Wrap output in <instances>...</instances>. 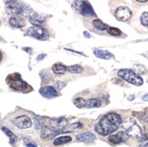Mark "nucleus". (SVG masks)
I'll use <instances>...</instances> for the list:
<instances>
[{
  "label": "nucleus",
  "instance_id": "nucleus-16",
  "mask_svg": "<svg viewBox=\"0 0 148 147\" xmlns=\"http://www.w3.org/2000/svg\"><path fill=\"white\" fill-rule=\"evenodd\" d=\"M76 139L78 140L79 142H84V143H91L92 141L95 139V136L93 135L92 133H89V132H86V133H80V135H77Z\"/></svg>",
  "mask_w": 148,
  "mask_h": 147
},
{
  "label": "nucleus",
  "instance_id": "nucleus-13",
  "mask_svg": "<svg viewBox=\"0 0 148 147\" xmlns=\"http://www.w3.org/2000/svg\"><path fill=\"white\" fill-rule=\"evenodd\" d=\"M39 93L44 97L48 98V99L57 96V92L53 86H44L39 90Z\"/></svg>",
  "mask_w": 148,
  "mask_h": 147
},
{
  "label": "nucleus",
  "instance_id": "nucleus-23",
  "mask_svg": "<svg viewBox=\"0 0 148 147\" xmlns=\"http://www.w3.org/2000/svg\"><path fill=\"white\" fill-rule=\"evenodd\" d=\"M67 71L72 74H81L84 71V68L78 65H74L67 67Z\"/></svg>",
  "mask_w": 148,
  "mask_h": 147
},
{
  "label": "nucleus",
  "instance_id": "nucleus-12",
  "mask_svg": "<svg viewBox=\"0 0 148 147\" xmlns=\"http://www.w3.org/2000/svg\"><path fill=\"white\" fill-rule=\"evenodd\" d=\"M9 25L15 28H22L25 25V19L21 16H13L9 19Z\"/></svg>",
  "mask_w": 148,
  "mask_h": 147
},
{
  "label": "nucleus",
  "instance_id": "nucleus-37",
  "mask_svg": "<svg viewBox=\"0 0 148 147\" xmlns=\"http://www.w3.org/2000/svg\"><path fill=\"white\" fill-rule=\"evenodd\" d=\"M1 60H2V53L0 52V61H1Z\"/></svg>",
  "mask_w": 148,
  "mask_h": 147
},
{
  "label": "nucleus",
  "instance_id": "nucleus-11",
  "mask_svg": "<svg viewBox=\"0 0 148 147\" xmlns=\"http://www.w3.org/2000/svg\"><path fill=\"white\" fill-rule=\"evenodd\" d=\"M128 138H129V135H128L127 133H125V131H120L116 133H114V135H111L108 136L109 142H111L112 144H114L126 142Z\"/></svg>",
  "mask_w": 148,
  "mask_h": 147
},
{
  "label": "nucleus",
  "instance_id": "nucleus-36",
  "mask_svg": "<svg viewBox=\"0 0 148 147\" xmlns=\"http://www.w3.org/2000/svg\"><path fill=\"white\" fill-rule=\"evenodd\" d=\"M138 3H145V2H147L146 1V0H143V1H142V0H139V1H137Z\"/></svg>",
  "mask_w": 148,
  "mask_h": 147
},
{
  "label": "nucleus",
  "instance_id": "nucleus-35",
  "mask_svg": "<svg viewBox=\"0 0 148 147\" xmlns=\"http://www.w3.org/2000/svg\"><path fill=\"white\" fill-rule=\"evenodd\" d=\"M143 100L144 101H148V94H145V95H144V96H143Z\"/></svg>",
  "mask_w": 148,
  "mask_h": 147
},
{
  "label": "nucleus",
  "instance_id": "nucleus-14",
  "mask_svg": "<svg viewBox=\"0 0 148 147\" xmlns=\"http://www.w3.org/2000/svg\"><path fill=\"white\" fill-rule=\"evenodd\" d=\"M29 21L32 25H35V27H42V25L46 23L47 19L44 16L37 14V13H34V14L30 16Z\"/></svg>",
  "mask_w": 148,
  "mask_h": 147
},
{
  "label": "nucleus",
  "instance_id": "nucleus-8",
  "mask_svg": "<svg viewBox=\"0 0 148 147\" xmlns=\"http://www.w3.org/2000/svg\"><path fill=\"white\" fill-rule=\"evenodd\" d=\"M114 16L118 21L125 22V21L129 20L131 18L132 11L130 8H128L127 6H119V8L115 10Z\"/></svg>",
  "mask_w": 148,
  "mask_h": 147
},
{
  "label": "nucleus",
  "instance_id": "nucleus-28",
  "mask_svg": "<svg viewBox=\"0 0 148 147\" xmlns=\"http://www.w3.org/2000/svg\"><path fill=\"white\" fill-rule=\"evenodd\" d=\"M25 147H37L36 144L35 142H32V141H29L28 139H25Z\"/></svg>",
  "mask_w": 148,
  "mask_h": 147
},
{
  "label": "nucleus",
  "instance_id": "nucleus-21",
  "mask_svg": "<svg viewBox=\"0 0 148 147\" xmlns=\"http://www.w3.org/2000/svg\"><path fill=\"white\" fill-rule=\"evenodd\" d=\"M2 131L5 133L6 135L9 137V140H10V144H14L16 141H17V137L15 135L14 133H12L9 129H8L6 127H2Z\"/></svg>",
  "mask_w": 148,
  "mask_h": 147
},
{
  "label": "nucleus",
  "instance_id": "nucleus-9",
  "mask_svg": "<svg viewBox=\"0 0 148 147\" xmlns=\"http://www.w3.org/2000/svg\"><path fill=\"white\" fill-rule=\"evenodd\" d=\"M68 123L67 121L65 119V118H62V117H59V118H54V119H51L49 121V127L50 128H52L56 131H58V132H63L64 129L66 128L67 126Z\"/></svg>",
  "mask_w": 148,
  "mask_h": 147
},
{
  "label": "nucleus",
  "instance_id": "nucleus-4",
  "mask_svg": "<svg viewBox=\"0 0 148 147\" xmlns=\"http://www.w3.org/2000/svg\"><path fill=\"white\" fill-rule=\"evenodd\" d=\"M6 81H8L9 86L16 91H25L28 87L27 84L21 79L20 75L18 74H13L8 75V78Z\"/></svg>",
  "mask_w": 148,
  "mask_h": 147
},
{
  "label": "nucleus",
  "instance_id": "nucleus-24",
  "mask_svg": "<svg viewBox=\"0 0 148 147\" xmlns=\"http://www.w3.org/2000/svg\"><path fill=\"white\" fill-rule=\"evenodd\" d=\"M86 101L82 98V97H78V98H75L74 100V104L76 107H78V108H83V107H85L86 106Z\"/></svg>",
  "mask_w": 148,
  "mask_h": 147
},
{
  "label": "nucleus",
  "instance_id": "nucleus-22",
  "mask_svg": "<svg viewBox=\"0 0 148 147\" xmlns=\"http://www.w3.org/2000/svg\"><path fill=\"white\" fill-rule=\"evenodd\" d=\"M93 25L96 29H99V30H107V28H108V25H106L105 23H103L101 20H99V19H95V20H94Z\"/></svg>",
  "mask_w": 148,
  "mask_h": 147
},
{
  "label": "nucleus",
  "instance_id": "nucleus-7",
  "mask_svg": "<svg viewBox=\"0 0 148 147\" xmlns=\"http://www.w3.org/2000/svg\"><path fill=\"white\" fill-rule=\"evenodd\" d=\"M27 35L38 40H47L49 38L48 31L43 27H32L28 29Z\"/></svg>",
  "mask_w": 148,
  "mask_h": 147
},
{
  "label": "nucleus",
  "instance_id": "nucleus-25",
  "mask_svg": "<svg viewBox=\"0 0 148 147\" xmlns=\"http://www.w3.org/2000/svg\"><path fill=\"white\" fill-rule=\"evenodd\" d=\"M107 32H108V34H110L112 36H121V34H122V32L118 28H115V27H108L107 28Z\"/></svg>",
  "mask_w": 148,
  "mask_h": 147
},
{
  "label": "nucleus",
  "instance_id": "nucleus-10",
  "mask_svg": "<svg viewBox=\"0 0 148 147\" xmlns=\"http://www.w3.org/2000/svg\"><path fill=\"white\" fill-rule=\"evenodd\" d=\"M13 123L20 129H27L32 126V121L27 116H19L14 119Z\"/></svg>",
  "mask_w": 148,
  "mask_h": 147
},
{
  "label": "nucleus",
  "instance_id": "nucleus-29",
  "mask_svg": "<svg viewBox=\"0 0 148 147\" xmlns=\"http://www.w3.org/2000/svg\"><path fill=\"white\" fill-rule=\"evenodd\" d=\"M35 124H36V129H40V128H42V121L38 120V119H36V120H35Z\"/></svg>",
  "mask_w": 148,
  "mask_h": 147
},
{
  "label": "nucleus",
  "instance_id": "nucleus-3",
  "mask_svg": "<svg viewBox=\"0 0 148 147\" xmlns=\"http://www.w3.org/2000/svg\"><path fill=\"white\" fill-rule=\"evenodd\" d=\"M119 77H121L122 79H124L125 81L130 83V84L136 85V86H140L144 84V80L142 77L134 73L133 70L131 69H121L117 73Z\"/></svg>",
  "mask_w": 148,
  "mask_h": 147
},
{
  "label": "nucleus",
  "instance_id": "nucleus-26",
  "mask_svg": "<svg viewBox=\"0 0 148 147\" xmlns=\"http://www.w3.org/2000/svg\"><path fill=\"white\" fill-rule=\"evenodd\" d=\"M141 23L145 27H148V12H144L141 15Z\"/></svg>",
  "mask_w": 148,
  "mask_h": 147
},
{
  "label": "nucleus",
  "instance_id": "nucleus-17",
  "mask_svg": "<svg viewBox=\"0 0 148 147\" xmlns=\"http://www.w3.org/2000/svg\"><path fill=\"white\" fill-rule=\"evenodd\" d=\"M94 54L96 57L101 59H106V60H109L113 57V55L109 52L107 50H101V49H95L94 51Z\"/></svg>",
  "mask_w": 148,
  "mask_h": 147
},
{
  "label": "nucleus",
  "instance_id": "nucleus-5",
  "mask_svg": "<svg viewBox=\"0 0 148 147\" xmlns=\"http://www.w3.org/2000/svg\"><path fill=\"white\" fill-rule=\"evenodd\" d=\"M73 8L76 13H79V14L85 16H90L95 15L92 5L87 1H76L73 5Z\"/></svg>",
  "mask_w": 148,
  "mask_h": 147
},
{
  "label": "nucleus",
  "instance_id": "nucleus-31",
  "mask_svg": "<svg viewBox=\"0 0 148 147\" xmlns=\"http://www.w3.org/2000/svg\"><path fill=\"white\" fill-rule=\"evenodd\" d=\"M56 86L58 89H62L64 86H65V83H63V82H56Z\"/></svg>",
  "mask_w": 148,
  "mask_h": 147
},
{
  "label": "nucleus",
  "instance_id": "nucleus-15",
  "mask_svg": "<svg viewBox=\"0 0 148 147\" xmlns=\"http://www.w3.org/2000/svg\"><path fill=\"white\" fill-rule=\"evenodd\" d=\"M61 133V132L56 131L52 128H50L49 126H45L43 127L42 132H41V137L43 139H52L54 138L56 135Z\"/></svg>",
  "mask_w": 148,
  "mask_h": 147
},
{
  "label": "nucleus",
  "instance_id": "nucleus-33",
  "mask_svg": "<svg viewBox=\"0 0 148 147\" xmlns=\"http://www.w3.org/2000/svg\"><path fill=\"white\" fill-rule=\"evenodd\" d=\"M139 147H148V141L147 142H144V143H142L140 145H139Z\"/></svg>",
  "mask_w": 148,
  "mask_h": 147
},
{
  "label": "nucleus",
  "instance_id": "nucleus-18",
  "mask_svg": "<svg viewBox=\"0 0 148 147\" xmlns=\"http://www.w3.org/2000/svg\"><path fill=\"white\" fill-rule=\"evenodd\" d=\"M72 141V137L68 135H64V136H59L54 140V144L55 145H61L65 144L67 143H70Z\"/></svg>",
  "mask_w": 148,
  "mask_h": 147
},
{
  "label": "nucleus",
  "instance_id": "nucleus-20",
  "mask_svg": "<svg viewBox=\"0 0 148 147\" xmlns=\"http://www.w3.org/2000/svg\"><path fill=\"white\" fill-rule=\"evenodd\" d=\"M101 106V101L98 98H92L86 101V107L87 108H97Z\"/></svg>",
  "mask_w": 148,
  "mask_h": 147
},
{
  "label": "nucleus",
  "instance_id": "nucleus-2",
  "mask_svg": "<svg viewBox=\"0 0 148 147\" xmlns=\"http://www.w3.org/2000/svg\"><path fill=\"white\" fill-rule=\"evenodd\" d=\"M5 8L8 14L13 16H31L34 14L33 10L28 5L17 1H6L5 3Z\"/></svg>",
  "mask_w": 148,
  "mask_h": 147
},
{
  "label": "nucleus",
  "instance_id": "nucleus-27",
  "mask_svg": "<svg viewBox=\"0 0 148 147\" xmlns=\"http://www.w3.org/2000/svg\"><path fill=\"white\" fill-rule=\"evenodd\" d=\"M42 79H43L44 82H48V81H50L51 79H52V75H50L49 72L45 71V72L42 73Z\"/></svg>",
  "mask_w": 148,
  "mask_h": 147
},
{
  "label": "nucleus",
  "instance_id": "nucleus-19",
  "mask_svg": "<svg viewBox=\"0 0 148 147\" xmlns=\"http://www.w3.org/2000/svg\"><path fill=\"white\" fill-rule=\"evenodd\" d=\"M53 72L56 75H64L67 71V67L62 64H56L52 67Z\"/></svg>",
  "mask_w": 148,
  "mask_h": 147
},
{
  "label": "nucleus",
  "instance_id": "nucleus-30",
  "mask_svg": "<svg viewBox=\"0 0 148 147\" xmlns=\"http://www.w3.org/2000/svg\"><path fill=\"white\" fill-rule=\"evenodd\" d=\"M139 141L143 142V141H148V133H145V135H142L139 138H137Z\"/></svg>",
  "mask_w": 148,
  "mask_h": 147
},
{
  "label": "nucleus",
  "instance_id": "nucleus-34",
  "mask_svg": "<svg viewBox=\"0 0 148 147\" xmlns=\"http://www.w3.org/2000/svg\"><path fill=\"white\" fill-rule=\"evenodd\" d=\"M84 36H85L86 37H87V38H90V37H91V36H90L89 33H88V32H86V31L84 32Z\"/></svg>",
  "mask_w": 148,
  "mask_h": 147
},
{
  "label": "nucleus",
  "instance_id": "nucleus-6",
  "mask_svg": "<svg viewBox=\"0 0 148 147\" xmlns=\"http://www.w3.org/2000/svg\"><path fill=\"white\" fill-rule=\"evenodd\" d=\"M123 127L125 129V132L127 133L129 135L132 136H136L139 138L142 135V133H141V128L139 125L136 123V121L133 119H127L123 124Z\"/></svg>",
  "mask_w": 148,
  "mask_h": 147
},
{
  "label": "nucleus",
  "instance_id": "nucleus-1",
  "mask_svg": "<svg viewBox=\"0 0 148 147\" xmlns=\"http://www.w3.org/2000/svg\"><path fill=\"white\" fill-rule=\"evenodd\" d=\"M122 124V117L118 113H110L103 116L95 126L96 133L101 135H109L116 131Z\"/></svg>",
  "mask_w": 148,
  "mask_h": 147
},
{
  "label": "nucleus",
  "instance_id": "nucleus-32",
  "mask_svg": "<svg viewBox=\"0 0 148 147\" xmlns=\"http://www.w3.org/2000/svg\"><path fill=\"white\" fill-rule=\"evenodd\" d=\"M46 56H47V55L43 54V55H40L39 56H37V58H36V59H37L38 61H39V60H42V59H44V58H45V57H46Z\"/></svg>",
  "mask_w": 148,
  "mask_h": 147
}]
</instances>
